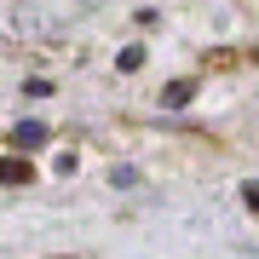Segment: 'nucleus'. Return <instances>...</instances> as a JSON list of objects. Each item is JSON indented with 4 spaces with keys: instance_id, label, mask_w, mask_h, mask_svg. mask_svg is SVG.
<instances>
[{
    "instance_id": "obj_1",
    "label": "nucleus",
    "mask_w": 259,
    "mask_h": 259,
    "mask_svg": "<svg viewBox=\"0 0 259 259\" xmlns=\"http://www.w3.org/2000/svg\"><path fill=\"white\" fill-rule=\"evenodd\" d=\"M12 144H18L23 156L40 150V144H47V121H18V127H12Z\"/></svg>"
},
{
    "instance_id": "obj_2",
    "label": "nucleus",
    "mask_w": 259,
    "mask_h": 259,
    "mask_svg": "<svg viewBox=\"0 0 259 259\" xmlns=\"http://www.w3.org/2000/svg\"><path fill=\"white\" fill-rule=\"evenodd\" d=\"M29 179H35V161L29 156H6L0 161V185H29Z\"/></svg>"
},
{
    "instance_id": "obj_3",
    "label": "nucleus",
    "mask_w": 259,
    "mask_h": 259,
    "mask_svg": "<svg viewBox=\"0 0 259 259\" xmlns=\"http://www.w3.org/2000/svg\"><path fill=\"white\" fill-rule=\"evenodd\" d=\"M190 98H196V81H173V87L161 93V110H185Z\"/></svg>"
},
{
    "instance_id": "obj_4",
    "label": "nucleus",
    "mask_w": 259,
    "mask_h": 259,
    "mask_svg": "<svg viewBox=\"0 0 259 259\" xmlns=\"http://www.w3.org/2000/svg\"><path fill=\"white\" fill-rule=\"evenodd\" d=\"M121 69H127V75L144 69V47H127V52H121Z\"/></svg>"
},
{
    "instance_id": "obj_5",
    "label": "nucleus",
    "mask_w": 259,
    "mask_h": 259,
    "mask_svg": "<svg viewBox=\"0 0 259 259\" xmlns=\"http://www.w3.org/2000/svg\"><path fill=\"white\" fill-rule=\"evenodd\" d=\"M242 202H248V207L259 213V185H242Z\"/></svg>"
},
{
    "instance_id": "obj_6",
    "label": "nucleus",
    "mask_w": 259,
    "mask_h": 259,
    "mask_svg": "<svg viewBox=\"0 0 259 259\" xmlns=\"http://www.w3.org/2000/svg\"><path fill=\"white\" fill-rule=\"evenodd\" d=\"M253 58H259V47H253Z\"/></svg>"
}]
</instances>
